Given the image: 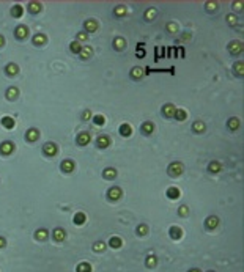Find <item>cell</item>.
I'll return each mask as SVG.
<instances>
[{
    "label": "cell",
    "instance_id": "cell-50",
    "mask_svg": "<svg viewBox=\"0 0 244 272\" xmlns=\"http://www.w3.org/2000/svg\"><path fill=\"white\" fill-rule=\"evenodd\" d=\"M82 118L83 120H90V118H92V112H90V110H85V112L82 113Z\"/></svg>",
    "mask_w": 244,
    "mask_h": 272
},
{
    "label": "cell",
    "instance_id": "cell-5",
    "mask_svg": "<svg viewBox=\"0 0 244 272\" xmlns=\"http://www.w3.org/2000/svg\"><path fill=\"white\" fill-rule=\"evenodd\" d=\"M169 234H170V238H172L173 241H178V239L183 238V230H181L180 227H172V228L169 230Z\"/></svg>",
    "mask_w": 244,
    "mask_h": 272
},
{
    "label": "cell",
    "instance_id": "cell-26",
    "mask_svg": "<svg viewBox=\"0 0 244 272\" xmlns=\"http://www.w3.org/2000/svg\"><path fill=\"white\" fill-rule=\"evenodd\" d=\"M227 126H228V129L236 131V129L239 128V120H238V118H235V116H233V118H230L228 123H227Z\"/></svg>",
    "mask_w": 244,
    "mask_h": 272
},
{
    "label": "cell",
    "instance_id": "cell-11",
    "mask_svg": "<svg viewBox=\"0 0 244 272\" xmlns=\"http://www.w3.org/2000/svg\"><path fill=\"white\" fill-rule=\"evenodd\" d=\"M38 137H39V132H38V129H35V128L29 129V131H27V134H25V138H27L29 142L38 140Z\"/></svg>",
    "mask_w": 244,
    "mask_h": 272
},
{
    "label": "cell",
    "instance_id": "cell-3",
    "mask_svg": "<svg viewBox=\"0 0 244 272\" xmlns=\"http://www.w3.org/2000/svg\"><path fill=\"white\" fill-rule=\"evenodd\" d=\"M121 195H123V192H121V189L120 187H110V190H109V193H107V197L112 200V201H117V200H120L121 198Z\"/></svg>",
    "mask_w": 244,
    "mask_h": 272
},
{
    "label": "cell",
    "instance_id": "cell-24",
    "mask_svg": "<svg viewBox=\"0 0 244 272\" xmlns=\"http://www.w3.org/2000/svg\"><path fill=\"white\" fill-rule=\"evenodd\" d=\"M17 96H19V90H17L16 87H11V88H8V91H6V97H8L10 101L16 99Z\"/></svg>",
    "mask_w": 244,
    "mask_h": 272
},
{
    "label": "cell",
    "instance_id": "cell-32",
    "mask_svg": "<svg viewBox=\"0 0 244 272\" xmlns=\"http://www.w3.org/2000/svg\"><path fill=\"white\" fill-rule=\"evenodd\" d=\"M76 272H92V266L88 263H80L76 267Z\"/></svg>",
    "mask_w": 244,
    "mask_h": 272
},
{
    "label": "cell",
    "instance_id": "cell-36",
    "mask_svg": "<svg viewBox=\"0 0 244 272\" xmlns=\"http://www.w3.org/2000/svg\"><path fill=\"white\" fill-rule=\"evenodd\" d=\"M69 49H71V52H74V54H79V52H80V49H82V46H80V43H79V41H73V43L69 44Z\"/></svg>",
    "mask_w": 244,
    "mask_h": 272
},
{
    "label": "cell",
    "instance_id": "cell-52",
    "mask_svg": "<svg viewBox=\"0 0 244 272\" xmlns=\"http://www.w3.org/2000/svg\"><path fill=\"white\" fill-rule=\"evenodd\" d=\"M241 6H242L241 2H235V10H241Z\"/></svg>",
    "mask_w": 244,
    "mask_h": 272
},
{
    "label": "cell",
    "instance_id": "cell-42",
    "mask_svg": "<svg viewBox=\"0 0 244 272\" xmlns=\"http://www.w3.org/2000/svg\"><path fill=\"white\" fill-rule=\"evenodd\" d=\"M126 6H123V5H120V6H117L115 8V16H124L126 14Z\"/></svg>",
    "mask_w": 244,
    "mask_h": 272
},
{
    "label": "cell",
    "instance_id": "cell-31",
    "mask_svg": "<svg viewBox=\"0 0 244 272\" xmlns=\"http://www.w3.org/2000/svg\"><path fill=\"white\" fill-rule=\"evenodd\" d=\"M35 238H36L38 241H44V239L47 238V230H44V228L36 230V233H35Z\"/></svg>",
    "mask_w": 244,
    "mask_h": 272
},
{
    "label": "cell",
    "instance_id": "cell-51",
    "mask_svg": "<svg viewBox=\"0 0 244 272\" xmlns=\"http://www.w3.org/2000/svg\"><path fill=\"white\" fill-rule=\"evenodd\" d=\"M5 246H6V241H5L3 238H0V249H3Z\"/></svg>",
    "mask_w": 244,
    "mask_h": 272
},
{
    "label": "cell",
    "instance_id": "cell-14",
    "mask_svg": "<svg viewBox=\"0 0 244 272\" xmlns=\"http://www.w3.org/2000/svg\"><path fill=\"white\" fill-rule=\"evenodd\" d=\"M85 30L90 32V33H95V32L98 30V22H96L95 19H88V20H85Z\"/></svg>",
    "mask_w": 244,
    "mask_h": 272
},
{
    "label": "cell",
    "instance_id": "cell-40",
    "mask_svg": "<svg viewBox=\"0 0 244 272\" xmlns=\"http://www.w3.org/2000/svg\"><path fill=\"white\" fill-rule=\"evenodd\" d=\"M235 73H236V76H242L244 74V65L241 63V61H238V63L235 65Z\"/></svg>",
    "mask_w": 244,
    "mask_h": 272
},
{
    "label": "cell",
    "instance_id": "cell-30",
    "mask_svg": "<svg viewBox=\"0 0 244 272\" xmlns=\"http://www.w3.org/2000/svg\"><path fill=\"white\" fill-rule=\"evenodd\" d=\"M173 116H175L178 121H184L186 116H187V113H186V110H183V109H177V110H175V115H173Z\"/></svg>",
    "mask_w": 244,
    "mask_h": 272
},
{
    "label": "cell",
    "instance_id": "cell-49",
    "mask_svg": "<svg viewBox=\"0 0 244 272\" xmlns=\"http://www.w3.org/2000/svg\"><path fill=\"white\" fill-rule=\"evenodd\" d=\"M180 214H181V215H187V214H189V209H187V206H181V208H180Z\"/></svg>",
    "mask_w": 244,
    "mask_h": 272
},
{
    "label": "cell",
    "instance_id": "cell-7",
    "mask_svg": "<svg viewBox=\"0 0 244 272\" xmlns=\"http://www.w3.org/2000/svg\"><path fill=\"white\" fill-rule=\"evenodd\" d=\"M228 51L232 54H239L242 52V43L241 41H232V43L228 44Z\"/></svg>",
    "mask_w": 244,
    "mask_h": 272
},
{
    "label": "cell",
    "instance_id": "cell-47",
    "mask_svg": "<svg viewBox=\"0 0 244 272\" xmlns=\"http://www.w3.org/2000/svg\"><path fill=\"white\" fill-rule=\"evenodd\" d=\"M227 22H228L230 25H235V24H236V17H235L233 14H228V16H227Z\"/></svg>",
    "mask_w": 244,
    "mask_h": 272
},
{
    "label": "cell",
    "instance_id": "cell-28",
    "mask_svg": "<svg viewBox=\"0 0 244 272\" xmlns=\"http://www.w3.org/2000/svg\"><path fill=\"white\" fill-rule=\"evenodd\" d=\"M33 43L36 46H43V44H46V36H44V35H41V33L35 35V36H33Z\"/></svg>",
    "mask_w": 244,
    "mask_h": 272
},
{
    "label": "cell",
    "instance_id": "cell-20",
    "mask_svg": "<svg viewBox=\"0 0 244 272\" xmlns=\"http://www.w3.org/2000/svg\"><path fill=\"white\" fill-rule=\"evenodd\" d=\"M2 124H3V128H6V129H13L14 128V120H13L11 116H3L2 118Z\"/></svg>",
    "mask_w": 244,
    "mask_h": 272
},
{
    "label": "cell",
    "instance_id": "cell-41",
    "mask_svg": "<svg viewBox=\"0 0 244 272\" xmlns=\"http://www.w3.org/2000/svg\"><path fill=\"white\" fill-rule=\"evenodd\" d=\"M156 264H158V258L156 256H148V258H146V266H148V267H155Z\"/></svg>",
    "mask_w": 244,
    "mask_h": 272
},
{
    "label": "cell",
    "instance_id": "cell-22",
    "mask_svg": "<svg viewBox=\"0 0 244 272\" xmlns=\"http://www.w3.org/2000/svg\"><path fill=\"white\" fill-rule=\"evenodd\" d=\"M102 176L106 178V179H114V178H117V170H115V168H112V167H109V168L104 170Z\"/></svg>",
    "mask_w": 244,
    "mask_h": 272
},
{
    "label": "cell",
    "instance_id": "cell-21",
    "mask_svg": "<svg viewBox=\"0 0 244 272\" xmlns=\"http://www.w3.org/2000/svg\"><path fill=\"white\" fill-rule=\"evenodd\" d=\"M109 246L112 247V249H120V247L123 246V241H121L120 238H118V236H114V238H110Z\"/></svg>",
    "mask_w": 244,
    "mask_h": 272
},
{
    "label": "cell",
    "instance_id": "cell-53",
    "mask_svg": "<svg viewBox=\"0 0 244 272\" xmlns=\"http://www.w3.org/2000/svg\"><path fill=\"white\" fill-rule=\"evenodd\" d=\"M137 55H142V57H143V55H145V51H143V49H142V51H140V49H137Z\"/></svg>",
    "mask_w": 244,
    "mask_h": 272
},
{
    "label": "cell",
    "instance_id": "cell-45",
    "mask_svg": "<svg viewBox=\"0 0 244 272\" xmlns=\"http://www.w3.org/2000/svg\"><path fill=\"white\" fill-rule=\"evenodd\" d=\"M167 30H169L170 33H177L178 27H177V24H175V22H170L169 25H167Z\"/></svg>",
    "mask_w": 244,
    "mask_h": 272
},
{
    "label": "cell",
    "instance_id": "cell-39",
    "mask_svg": "<svg viewBox=\"0 0 244 272\" xmlns=\"http://www.w3.org/2000/svg\"><path fill=\"white\" fill-rule=\"evenodd\" d=\"M210 172H211V173H217V172H221V164L217 162V160H213V162L210 164Z\"/></svg>",
    "mask_w": 244,
    "mask_h": 272
},
{
    "label": "cell",
    "instance_id": "cell-25",
    "mask_svg": "<svg viewBox=\"0 0 244 272\" xmlns=\"http://www.w3.org/2000/svg\"><path fill=\"white\" fill-rule=\"evenodd\" d=\"M85 220H87V215L83 212H77L74 215V224L76 225H83V224H85Z\"/></svg>",
    "mask_w": 244,
    "mask_h": 272
},
{
    "label": "cell",
    "instance_id": "cell-46",
    "mask_svg": "<svg viewBox=\"0 0 244 272\" xmlns=\"http://www.w3.org/2000/svg\"><path fill=\"white\" fill-rule=\"evenodd\" d=\"M87 38H88V35L85 32H80V33H77V39L76 41H85Z\"/></svg>",
    "mask_w": 244,
    "mask_h": 272
},
{
    "label": "cell",
    "instance_id": "cell-18",
    "mask_svg": "<svg viewBox=\"0 0 244 272\" xmlns=\"http://www.w3.org/2000/svg\"><path fill=\"white\" fill-rule=\"evenodd\" d=\"M180 195H181V192H180V189H177V187H169V189H167V197H169L170 200H177Z\"/></svg>",
    "mask_w": 244,
    "mask_h": 272
},
{
    "label": "cell",
    "instance_id": "cell-16",
    "mask_svg": "<svg viewBox=\"0 0 244 272\" xmlns=\"http://www.w3.org/2000/svg\"><path fill=\"white\" fill-rule=\"evenodd\" d=\"M120 134H121L123 137H129V135L132 134V126H131L129 123L121 124V126H120Z\"/></svg>",
    "mask_w": 244,
    "mask_h": 272
},
{
    "label": "cell",
    "instance_id": "cell-35",
    "mask_svg": "<svg viewBox=\"0 0 244 272\" xmlns=\"http://www.w3.org/2000/svg\"><path fill=\"white\" fill-rule=\"evenodd\" d=\"M142 74H143V69L140 68V66H136V68H132V71H131V76L134 79H139V77H142Z\"/></svg>",
    "mask_w": 244,
    "mask_h": 272
},
{
    "label": "cell",
    "instance_id": "cell-2",
    "mask_svg": "<svg viewBox=\"0 0 244 272\" xmlns=\"http://www.w3.org/2000/svg\"><path fill=\"white\" fill-rule=\"evenodd\" d=\"M14 151V143L13 142H3L0 145V154H11V153Z\"/></svg>",
    "mask_w": 244,
    "mask_h": 272
},
{
    "label": "cell",
    "instance_id": "cell-34",
    "mask_svg": "<svg viewBox=\"0 0 244 272\" xmlns=\"http://www.w3.org/2000/svg\"><path fill=\"white\" fill-rule=\"evenodd\" d=\"M22 13H24V10H22V6H20V5H14V6H13V10H11V14L14 17H20V16H22Z\"/></svg>",
    "mask_w": 244,
    "mask_h": 272
},
{
    "label": "cell",
    "instance_id": "cell-10",
    "mask_svg": "<svg viewBox=\"0 0 244 272\" xmlns=\"http://www.w3.org/2000/svg\"><path fill=\"white\" fill-rule=\"evenodd\" d=\"M60 167H61V170H63L65 173H71V172L74 170V162H73L71 159H65L63 162H61Z\"/></svg>",
    "mask_w": 244,
    "mask_h": 272
},
{
    "label": "cell",
    "instance_id": "cell-54",
    "mask_svg": "<svg viewBox=\"0 0 244 272\" xmlns=\"http://www.w3.org/2000/svg\"><path fill=\"white\" fill-rule=\"evenodd\" d=\"M3 44H5V38L2 36V35H0V47H2Z\"/></svg>",
    "mask_w": 244,
    "mask_h": 272
},
{
    "label": "cell",
    "instance_id": "cell-1",
    "mask_svg": "<svg viewBox=\"0 0 244 272\" xmlns=\"http://www.w3.org/2000/svg\"><path fill=\"white\" fill-rule=\"evenodd\" d=\"M169 173L172 176H180L181 173H183V165H181L180 162H172L169 165Z\"/></svg>",
    "mask_w": 244,
    "mask_h": 272
},
{
    "label": "cell",
    "instance_id": "cell-33",
    "mask_svg": "<svg viewBox=\"0 0 244 272\" xmlns=\"http://www.w3.org/2000/svg\"><path fill=\"white\" fill-rule=\"evenodd\" d=\"M29 10H30L32 13H39L41 10H43V5L38 3V2H30V3H29Z\"/></svg>",
    "mask_w": 244,
    "mask_h": 272
},
{
    "label": "cell",
    "instance_id": "cell-27",
    "mask_svg": "<svg viewBox=\"0 0 244 272\" xmlns=\"http://www.w3.org/2000/svg\"><path fill=\"white\" fill-rule=\"evenodd\" d=\"M192 131L197 132V134L203 132V131H205V123H203V121H195V123L192 124Z\"/></svg>",
    "mask_w": 244,
    "mask_h": 272
},
{
    "label": "cell",
    "instance_id": "cell-19",
    "mask_svg": "<svg viewBox=\"0 0 244 272\" xmlns=\"http://www.w3.org/2000/svg\"><path fill=\"white\" fill-rule=\"evenodd\" d=\"M5 71H6V74H8V76H16V74L19 73V66L14 65V63H10V65H6Z\"/></svg>",
    "mask_w": 244,
    "mask_h": 272
},
{
    "label": "cell",
    "instance_id": "cell-55",
    "mask_svg": "<svg viewBox=\"0 0 244 272\" xmlns=\"http://www.w3.org/2000/svg\"><path fill=\"white\" fill-rule=\"evenodd\" d=\"M189 272H200V270H199V269H191Z\"/></svg>",
    "mask_w": 244,
    "mask_h": 272
},
{
    "label": "cell",
    "instance_id": "cell-9",
    "mask_svg": "<svg viewBox=\"0 0 244 272\" xmlns=\"http://www.w3.org/2000/svg\"><path fill=\"white\" fill-rule=\"evenodd\" d=\"M52 236H54L55 241L61 242V241H65V238H66V231H65L63 228H55L54 233H52Z\"/></svg>",
    "mask_w": 244,
    "mask_h": 272
},
{
    "label": "cell",
    "instance_id": "cell-13",
    "mask_svg": "<svg viewBox=\"0 0 244 272\" xmlns=\"http://www.w3.org/2000/svg\"><path fill=\"white\" fill-rule=\"evenodd\" d=\"M205 225L210 228V230H214V228H217V225H219V219L216 217V215H210V217L206 219Z\"/></svg>",
    "mask_w": 244,
    "mask_h": 272
},
{
    "label": "cell",
    "instance_id": "cell-43",
    "mask_svg": "<svg viewBox=\"0 0 244 272\" xmlns=\"http://www.w3.org/2000/svg\"><path fill=\"white\" fill-rule=\"evenodd\" d=\"M137 233L140 234V236H145L146 233H148V227H146L145 224H142V225H139L137 227Z\"/></svg>",
    "mask_w": 244,
    "mask_h": 272
},
{
    "label": "cell",
    "instance_id": "cell-48",
    "mask_svg": "<svg viewBox=\"0 0 244 272\" xmlns=\"http://www.w3.org/2000/svg\"><path fill=\"white\" fill-rule=\"evenodd\" d=\"M205 6H206V8L210 10V11H213V10H216V8H217V3H214V2H208Z\"/></svg>",
    "mask_w": 244,
    "mask_h": 272
},
{
    "label": "cell",
    "instance_id": "cell-44",
    "mask_svg": "<svg viewBox=\"0 0 244 272\" xmlns=\"http://www.w3.org/2000/svg\"><path fill=\"white\" fill-rule=\"evenodd\" d=\"M155 16H156V10H155V8H148V10H146V13H145V17L148 19V20H151V19L155 17Z\"/></svg>",
    "mask_w": 244,
    "mask_h": 272
},
{
    "label": "cell",
    "instance_id": "cell-56",
    "mask_svg": "<svg viewBox=\"0 0 244 272\" xmlns=\"http://www.w3.org/2000/svg\"><path fill=\"white\" fill-rule=\"evenodd\" d=\"M208 272H214V270H208Z\"/></svg>",
    "mask_w": 244,
    "mask_h": 272
},
{
    "label": "cell",
    "instance_id": "cell-6",
    "mask_svg": "<svg viewBox=\"0 0 244 272\" xmlns=\"http://www.w3.org/2000/svg\"><path fill=\"white\" fill-rule=\"evenodd\" d=\"M90 140H92V135L88 134V132H80V134L77 135V143L80 146H85L90 143Z\"/></svg>",
    "mask_w": 244,
    "mask_h": 272
},
{
    "label": "cell",
    "instance_id": "cell-8",
    "mask_svg": "<svg viewBox=\"0 0 244 272\" xmlns=\"http://www.w3.org/2000/svg\"><path fill=\"white\" fill-rule=\"evenodd\" d=\"M79 55H80L82 60H88V58H92V55H93V49L90 47V46H83V47L80 49Z\"/></svg>",
    "mask_w": 244,
    "mask_h": 272
},
{
    "label": "cell",
    "instance_id": "cell-23",
    "mask_svg": "<svg viewBox=\"0 0 244 272\" xmlns=\"http://www.w3.org/2000/svg\"><path fill=\"white\" fill-rule=\"evenodd\" d=\"M153 131H155V124H153L151 121H146V123L142 124V132H143V134L148 135V134H151Z\"/></svg>",
    "mask_w": 244,
    "mask_h": 272
},
{
    "label": "cell",
    "instance_id": "cell-29",
    "mask_svg": "<svg viewBox=\"0 0 244 272\" xmlns=\"http://www.w3.org/2000/svg\"><path fill=\"white\" fill-rule=\"evenodd\" d=\"M126 46V41H124L121 36H118V38H115L114 39V47L115 49H118V51H121V49Z\"/></svg>",
    "mask_w": 244,
    "mask_h": 272
},
{
    "label": "cell",
    "instance_id": "cell-17",
    "mask_svg": "<svg viewBox=\"0 0 244 272\" xmlns=\"http://www.w3.org/2000/svg\"><path fill=\"white\" fill-rule=\"evenodd\" d=\"M96 143H98L99 148H107V146L110 145V138L107 135H99V137H98V140H96Z\"/></svg>",
    "mask_w": 244,
    "mask_h": 272
},
{
    "label": "cell",
    "instance_id": "cell-12",
    "mask_svg": "<svg viewBox=\"0 0 244 272\" xmlns=\"http://www.w3.org/2000/svg\"><path fill=\"white\" fill-rule=\"evenodd\" d=\"M14 35L19 38V39H24L27 35H29V29H27L25 25H19V27H16V32H14Z\"/></svg>",
    "mask_w": 244,
    "mask_h": 272
},
{
    "label": "cell",
    "instance_id": "cell-37",
    "mask_svg": "<svg viewBox=\"0 0 244 272\" xmlns=\"http://www.w3.org/2000/svg\"><path fill=\"white\" fill-rule=\"evenodd\" d=\"M93 123L96 124V126H102V124L106 123V118H104V115H95L93 116Z\"/></svg>",
    "mask_w": 244,
    "mask_h": 272
},
{
    "label": "cell",
    "instance_id": "cell-4",
    "mask_svg": "<svg viewBox=\"0 0 244 272\" xmlns=\"http://www.w3.org/2000/svg\"><path fill=\"white\" fill-rule=\"evenodd\" d=\"M43 150H44V154H46V156H55V154H57V145L52 143V142L46 143V145L43 146Z\"/></svg>",
    "mask_w": 244,
    "mask_h": 272
},
{
    "label": "cell",
    "instance_id": "cell-15",
    "mask_svg": "<svg viewBox=\"0 0 244 272\" xmlns=\"http://www.w3.org/2000/svg\"><path fill=\"white\" fill-rule=\"evenodd\" d=\"M175 106H173V104H165V106L162 107V113L167 116V118H170V116H173L175 115Z\"/></svg>",
    "mask_w": 244,
    "mask_h": 272
},
{
    "label": "cell",
    "instance_id": "cell-38",
    "mask_svg": "<svg viewBox=\"0 0 244 272\" xmlns=\"http://www.w3.org/2000/svg\"><path fill=\"white\" fill-rule=\"evenodd\" d=\"M93 250L95 252H104V250H106V244H104L102 241H98V242H95Z\"/></svg>",
    "mask_w": 244,
    "mask_h": 272
}]
</instances>
